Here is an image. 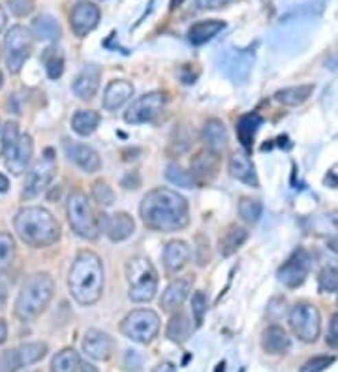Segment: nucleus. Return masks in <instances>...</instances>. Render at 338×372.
<instances>
[{
    "mask_svg": "<svg viewBox=\"0 0 338 372\" xmlns=\"http://www.w3.org/2000/svg\"><path fill=\"white\" fill-rule=\"evenodd\" d=\"M143 224L155 232H181L190 222L188 201L171 188H155L139 205Z\"/></svg>",
    "mask_w": 338,
    "mask_h": 372,
    "instance_id": "nucleus-1",
    "label": "nucleus"
},
{
    "mask_svg": "<svg viewBox=\"0 0 338 372\" xmlns=\"http://www.w3.org/2000/svg\"><path fill=\"white\" fill-rule=\"evenodd\" d=\"M68 286L71 297L83 307H91L100 301L104 294V263L98 254L91 250L78 254L68 274Z\"/></svg>",
    "mask_w": 338,
    "mask_h": 372,
    "instance_id": "nucleus-2",
    "label": "nucleus"
},
{
    "mask_svg": "<svg viewBox=\"0 0 338 372\" xmlns=\"http://www.w3.org/2000/svg\"><path fill=\"white\" fill-rule=\"evenodd\" d=\"M19 239L32 248H47L60 239V224L43 207H23L14 218Z\"/></svg>",
    "mask_w": 338,
    "mask_h": 372,
    "instance_id": "nucleus-3",
    "label": "nucleus"
},
{
    "mask_svg": "<svg viewBox=\"0 0 338 372\" xmlns=\"http://www.w3.org/2000/svg\"><path fill=\"white\" fill-rule=\"evenodd\" d=\"M55 295V282L47 273H36L23 284L15 299V316L21 322H30L47 309Z\"/></svg>",
    "mask_w": 338,
    "mask_h": 372,
    "instance_id": "nucleus-4",
    "label": "nucleus"
},
{
    "mask_svg": "<svg viewBox=\"0 0 338 372\" xmlns=\"http://www.w3.org/2000/svg\"><path fill=\"white\" fill-rule=\"evenodd\" d=\"M128 295L135 303H148L158 292V273L145 256H135L126 263Z\"/></svg>",
    "mask_w": 338,
    "mask_h": 372,
    "instance_id": "nucleus-5",
    "label": "nucleus"
},
{
    "mask_svg": "<svg viewBox=\"0 0 338 372\" xmlns=\"http://www.w3.org/2000/svg\"><path fill=\"white\" fill-rule=\"evenodd\" d=\"M66 212H68V222H70L71 232L76 233V235L87 241L98 239V220L92 215L87 194H83L81 190H74L70 197H68Z\"/></svg>",
    "mask_w": 338,
    "mask_h": 372,
    "instance_id": "nucleus-6",
    "label": "nucleus"
},
{
    "mask_svg": "<svg viewBox=\"0 0 338 372\" xmlns=\"http://www.w3.org/2000/svg\"><path fill=\"white\" fill-rule=\"evenodd\" d=\"M122 335L139 344H148L153 342L160 331V318L155 310L150 309H137L132 310L120 325Z\"/></svg>",
    "mask_w": 338,
    "mask_h": 372,
    "instance_id": "nucleus-7",
    "label": "nucleus"
},
{
    "mask_svg": "<svg viewBox=\"0 0 338 372\" xmlns=\"http://www.w3.org/2000/svg\"><path fill=\"white\" fill-rule=\"evenodd\" d=\"M289 327L301 342L312 344L322 335V314L310 303H297L289 310Z\"/></svg>",
    "mask_w": 338,
    "mask_h": 372,
    "instance_id": "nucleus-8",
    "label": "nucleus"
},
{
    "mask_svg": "<svg viewBox=\"0 0 338 372\" xmlns=\"http://www.w3.org/2000/svg\"><path fill=\"white\" fill-rule=\"evenodd\" d=\"M56 173V156L53 149H45L43 155L34 162V166L28 169L25 186H23V197L32 199L42 194L49 186Z\"/></svg>",
    "mask_w": 338,
    "mask_h": 372,
    "instance_id": "nucleus-9",
    "label": "nucleus"
},
{
    "mask_svg": "<svg viewBox=\"0 0 338 372\" xmlns=\"http://www.w3.org/2000/svg\"><path fill=\"white\" fill-rule=\"evenodd\" d=\"M32 38H34L32 32L21 25H15L8 30L4 51H6V66L10 74H19L23 70L32 51Z\"/></svg>",
    "mask_w": 338,
    "mask_h": 372,
    "instance_id": "nucleus-10",
    "label": "nucleus"
},
{
    "mask_svg": "<svg viewBox=\"0 0 338 372\" xmlns=\"http://www.w3.org/2000/svg\"><path fill=\"white\" fill-rule=\"evenodd\" d=\"M166 106V96L162 92H148L132 102L124 113V120L128 124H145L155 120Z\"/></svg>",
    "mask_w": 338,
    "mask_h": 372,
    "instance_id": "nucleus-11",
    "label": "nucleus"
},
{
    "mask_svg": "<svg viewBox=\"0 0 338 372\" xmlns=\"http://www.w3.org/2000/svg\"><path fill=\"white\" fill-rule=\"evenodd\" d=\"M310 273V258L306 250H297L288 261H284L278 269V281L286 288H299Z\"/></svg>",
    "mask_w": 338,
    "mask_h": 372,
    "instance_id": "nucleus-12",
    "label": "nucleus"
},
{
    "mask_svg": "<svg viewBox=\"0 0 338 372\" xmlns=\"http://www.w3.org/2000/svg\"><path fill=\"white\" fill-rule=\"evenodd\" d=\"M100 17H102L100 8L94 2H87V0L78 2L70 14V25L74 34L78 38H84L87 34H91L92 30L98 27Z\"/></svg>",
    "mask_w": 338,
    "mask_h": 372,
    "instance_id": "nucleus-13",
    "label": "nucleus"
},
{
    "mask_svg": "<svg viewBox=\"0 0 338 372\" xmlns=\"http://www.w3.org/2000/svg\"><path fill=\"white\" fill-rule=\"evenodd\" d=\"M63 149L64 155L68 156V160L83 169L84 173H96L102 168V160H100L98 153L89 145H83V143H78V141L64 140Z\"/></svg>",
    "mask_w": 338,
    "mask_h": 372,
    "instance_id": "nucleus-14",
    "label": "nucleus"
},
{
    "mask_svg": "<svg viewBox=\"0 0 338 372\" xmlns=\"http://www.w3.org/2000/svg\"><path fill=\"white\" fill-rule=\"evenodd\" d=\"M98 228L100 232L106 233L113 243H120V241H126L128 237H132V233L135 232V222L128 212H117L113 217L100 215Z\"/></svg>",
    "mask_w": 338,
    "mask_h": 372,
    "instance_id": "nucleus-15",
    "label": "nucleus"
},
{
    "mask_svg": "<svg viewBox=\"0 0 338 372\" xmlns=\"http://www.w3.org/2000/svg\"><path fill=\"white\" fill-rule=\"evenodd\" d=\"M83 351L89 358L96 359V361H106L113 355L115 351V340L109 337L107 333L100 329H89L83 337Z\"/></svg>",
    "mask_w": 338,
    "mask_h": 372,
    "instance_id": "nucleus-16",
    "label": "nucleus"
},
{
    "mask_svg": "<svg viewBox=\"0 0 338 372\" xmlns=\"http://www.w3.org/2000/svg\"><path fill=\"white\" fill-rule=\"evenodd\" d=\"M32 153H34V141L30 133H23L14 151L4 158L6 160L8 171H12L14 175H23L27 171L28 164L32 160Z\"/></svg>",
    "mask_w": 338,
    "mask_h": 372,
    "instance_id": "nucleus-17",
    "label": "nucleus"
},
{
    "mask_svg": "<svg viewBox=\"0 0 338 372\" xmlns=\"http://www.w3.org/2000/svg\"><path fill=\"white\" fill-rule=\"evenodd\" d=\"M225 74L235 81V83H245L250 76L254 66V53L250 51H233L227 53L224 61Z\"/></svg>",
    "mask_w": 338,
    "mask_h": 372,
    "instance_id": "nucleus-18",
    "label": "nucleus"
},
{
    "mask_svg": "<svg viewBox=\"0 0 338 372\" xmlns=\"http://www.w3.org/2000/svg\"><path fill=\"white\" fill-rule=\"evenodd\" d=\"M227 166H229V173H232L233 179H237V181L248 184L252 188H260V179H258L256 168H254L252 160L248 158L247 153H233L229 156Z\"/></svg>",
    "mask_w": 338,
    "mask_h": 372,
    "instance_id": "nucleus-19",
    "label": "nucleus"
},
{
    "mask_svg": "<svg viewBox=\"0 0 338 372\" xmlns=\"http://www.w3.org/2000/svg\"><path fill=\"white\" fill-rule=\"evenodd\" d=\"M100 78H102V72L98 66H94V64L84 66L74 81V94L79 100H92L100 89Z\"/></svg>",
    "mask_w": 338,
    "mask_h": 372,
    "instance_id": "nucleus-20",
    "label": "nucleus"
},
{
    "mask_svg": "<svg viewBox=\"0 0 338 372\" xmlns=\"http://www.w3.org/2000/svg\"><path fill=\"white\" fill-rule=\"evenodd\" d=\"M190 246L186 245L184 241H169L166 248H164V267H166V271L169 274L179 273L181 269L186 267V263L190 260Z\"/></svg>",
    "mask_w": 338,
    "mask_h": 372,
    "instance_id": "nucleus-21",
    "label": "nucleus"
},
{
    "mask_svg": "<svg viewBox=\"0 0 338 372\" xmlns=\"http://www.w3.org/2000/svg\"><path fill=\"white\" fill-rule=\"evenodd\" d=\"M132 96H134V85L130 81H124V79H117V81H111L106 87L102 106L107 111H115L120 106H124Z\"/></svg>",
    "mask_w": 338,
    "mask_h": 372,
    "instance_id": "nucleus-22",
    "label": "nucleus"
},
{
    "mask_svg": "<svg viewBox=\"0 0 338 372\" xmlns=\"http://www.w3.org/2000/svg\"><path fill=\"white\" fill-rule=\"evenodd\" d=\"M218 164H220L218 155L207 149L203 153H199L197 156H194L190 173L194 175V179H196V183L211 181L212 177L218 173Z\"/></svg>",
    "mask_w": 338,
    "mask_h": 372,
    "instance_id": "nucleus-23",
    "label": "nucleus"
},
{
    "mask_svg": "<svg viewBox=\"0 0 338 372\" xmlns=\"http://www.w3.org/2000/svg\"><path fill=\"white\" fill-rule=\"evenodd\" d=\"M190 278H177V281L171 282L168 288H166V292L162 294V301H160L162 309L168 310V312L179 309V307L186 301V297L190 295Z\"/></svg>",
    "mask_w": 338,
    "mask_h": 372,
    "instance_id": "nucleus-24",
    "label": "nucleus"
},
{
    "mask_svg": "<svg viewBox=\"0 0 338 372\" xmlns=\"http://www.w3.org/2000/svg\"><path fill=\"white\" fill-rule=\"evenodd\" d=\"M261 346L263 350L271 353V355H280V353H286L291 346V340H289L288 333L280 325H269L267 329L263 331L261 335Z\"/></svg>",
    "mask_w": 338,
    "mask_h": 372,
    "instance_id": "nucleus-25",
    "label": "nucleus"
},
{
    "mask_svg": "<svg viewBox=\"0 0 338 372\" xmlns=\"http://www.w3.org/2000/svg\"><path fill=\"white\" fill-rule=\"evenodd\" d=\"M203 141L209 151L218 155L227 145V130L220 119H209L203 124Z\"/></svg>",
    "mask_w": 338,
    "mask_h": 372,
    "instance_id": "nucleus-26",
    "label": "nucleus"
},
{
    "mask_svg": "<svg viewBox=\"0 0 338 372\" xmlns=\"http://www.w3.org/2000/svg\"><path fill=\"white\" fill-rule=\"evenodd\" d=\"M30 32L40 42H56L60 38V34H63L58 21L53 15L47 14L36 17L34 21H32V27H30Z\"/></svg>",
    "mask_w": 338,
    "mask_h": 372,
    "instance_id": "nucleus-27",
    "label": "nucleus"
},
{
    "mask_svg": "<svg viewBox=\"0 0 338 372\" xmlns=\"http://www.w3.org/2000/svg\"><path fill=\"white\" fill-rule=\"evenodd\" d=\"M225 28L224 21L218 19H209V21H199L192 25L188 30V40L192 45H203V43L211 42L214 36H218Z\"/></svg>",
    "mask_w": 338,
    "mask_h": 372,
    "instance_id": "nucleus-28",
    "label": "nucleus"
},
{
    "mask_svg": "<svg viewBox=\"0 0 338 372\" xmlns=\"http://www.w3.org/2000/svg\"><path fill=\"white\" fill-rule=\"evenodd\" d=\"M261 124H263V117L260 113H247L237 120V138L247 151L252 149L254 138H256V132L260 130Z\"/></svg>",
    "mask_w": 338,
    "mask_h": 372,
    "instance_id": "nucleus-29",
    "label": "nucleus"
},
{
    "mask_svg": "<svg viewBox=\"0 0 338 372\" xmlns=\"http://www.w3.org/2000/svg\"><path fill=\"white\" fill-rule=\"evenodd\" d=\"M312 92H314V85H297V87H288V89H282V91L276 92L275 100L282 106L297 107L304 104L312 96Z\"/></svg>",
    "mask_w": 338,
    "mask_h": 372,
    "instance_id": "nucleus-30",
    "label": "nucleus"
},
{
    "mask_svg": "<svg viewBox=\"0 0 338 372\" xmlns=\"http://www.w3.org/2000/svg\"><path fill=\"white\" fill-rule=\"evenodd\" d=\"M248 239V232L240 226H232L227 232L220 237L218 241V250L224 258H229L233 254L239 250L240 246L245 245Z\"/></svg>",
    "mask_w": 338,
    "mask_h": 372,
    "instance_id": "nucleus-31",
    "label": "nucleus"
},
{
    "mask_svg": "<svg viewBox=\"0 0 338 372\" xmlns=\"http://www.w3.org/2000/svg\"><path fill=\"white\" fill-rule=\"evenodd\" d=\"M192 335V322L190 318L183 314V312H177L171 316L168 323V329H166V337L171 340V342H177V344H183L186 342Z\"/></svg>",
    "mask_w": 338,
    "mask_h": 372,
    "instance_id": "nucleus-32",
    "label": "nucleus"
},
{
    "mask_svg": "<svg viewBox=\"0 0 338 372\" xmlns=\"http://www.w3.org/2000/svg\"><path fill=\"white\" fill-rule=\"evenodd\" d=\"M100 127V113L92 111V109H79L76 111V115L71 117V130L81 135V138H87L91 133L96 132V128Z\"/></svg>",
    "mask_w": 338,
    "mask_h": 372,
    "instance_id": "nucleus-33",
    "label": "nucleus"
},
{
    "mask_svg": "<svg viewBox=\"0 0 338 372\" xmlns=\"http://www.w3.org/2000/svg\"><path fill=\"white\" fill-rule=\"evenodd\" d=\"M17 361H19V366H28L34 365L38 361H42L45 355H47V344L45 342H27V344H21L17 350Z\"/></svg>",
    "mask_w": 338,
    "mask_h": 372,
    "instance_id": "nucleus-34",
    "label": "nucleus"
},
{
    "mask_svg": "<svg viewBox=\"0 0 338 372\" xmlns=\"http://www.w3.org/2000/svg\"><path fill=\"white\" fill-rule=\"evenodd\" d=\"M81 369V359L74 348H64L51 361V372H78Z\"/></svg>",
    "mask_w": 338,
    "mask_h": 372,
    "instance_id": "nucleus-35",
    "label": "nucleus"
},
{
    "mask_svg": "<svg viewBox=\"0 0 338 372\" xmlns=\"http://www.w3.org/2000/svg\"><path fill=\"white\" fill-rule=\"evenodd\" d=\"M166 177H168L169 183L177 184V186H183V188H194L197 184L190 171L181 168L179 164H169L168 169H166Z\"/></svg>",
    "mask_w": 338,
    "mask_h": 372,
    "instance_id": "nucleus-36",
    "label": "nucleus"
},
{
    "mask_svg": "<svg viewBox=\"0 0 338 372\" xmlns=\"http://www.w3.org/2000/svg\"><path fill=\"white\" fill-rule=\"evenodd\" d=\"M43 64H45V72H47L49 79H58L64 74V56L58 50L45 51Z\"/></svg>",
    "mask_w": 338,
    "mask_h": 372,
    "instance_id": "nucleus-37",
    "label": "nucleus"
},
{
    "mask_svg": "<svg viewBox=\"0 0 338 372\" xmlns=\"http://www.w3.org/2000/svg\"><path fill=\"white\" fill-rule=\"evenodd\" d=\"M15 258V241L10 233H0V274L6 273Z\"/></svg>",
    "mask_w": 338,
    "mask_h": 372,
    "instance_id": "nucleus-38",
    "label": "nucleus"
},
{
    "mask_svg": "<svg viewBox=\"0 0 338 372\" xmlns=\"http://www.w3.org/2000/svg\"><path fill=\"white\" fill-rule=\"evenodd\" d=\"M261 212H263V204H261L260 199H250V197L240 199L239 215L245 222H248V224H256V222L260 220Z\"/></svg>",
    "mask_w": 338,
    "mask_h": 372,
    "instance_id": "nucleus-39",
    "label": "nucleus"
},
{
    "mask_svg": "<svg viewBox=\"0 0 338 372\" xmlns=\"http://www.w3.org/2000/svg\"><path fill=\"white\" fill-rule=\"evenodd\" d=\"M19 138H21L19 135V124L15 120H8L6 124L2 127V156L4 158L14 151Z\"/></svg>",
    "mask_w": 338,
    "mask_h": 372,
    "instance_id": "nucleus-40",
    "label": "nucleus"
},
{
    "mask_svg": "<svg viewBox=\"0 0 338 372\" xmlns=\"http://www.w3.org/2000/svg\"><path fill=\"white\" fill-rule=\"evenodd\" d=\"M317 288L322 294H337L338 292V269L324 267L317 276Z\"/></svg>",
    "mask_w": 338,
    "mask_h": 372,
    "instance_id": "nucleus-41",
    "label": "nucleus"
},
{
    "mask_svg": "<svg viewBox=\"0 0 338 372\" xmlns=\"http://www.w3.org/2000/svg\"><path fill=\"white\" fill-rule=\"evenodd\" d=\"M92 197L98 201L100 207H111L113 201H115V192L107 183L104 181H98L92 186Z\"/></svg>",
    "mask_w": 338,
    "mask_h": 372,
    "instance_id": "nucleus-42",
    "label": "nucleus"
},
{
    "mask_svg": "<svg viewBox=\"0 0 338 372\" xmlns=\"http://www.w3.org/2000/svg\"><path fill=\"white\" fill-rule=\"evenodd\" d=\"M333 363H335V355H316V358L308 359V361L299 369V372H324L327 371Z\"/></svg>",
    "mask_w": 338,
    "mask_h": 372,
    "instance_id": "nucleus-43",
    "label": "nucleus"
},
{
    "mask_svg": "<svg viewBox=\"0 0 338 372\" xmlns=\"http://www.w3.org/2000/svg\"><path fill=\"white\" fill-rule=\"evenodd\" d=\"M192 314H194V322L199 327L203 323V318L207 314V297L203 292H196L192 295Z\"/></svg>",
    "mask_w": 338,
    "mask_h": 372,
    "instance_id": "nucleus-44",
    "label": "nucleus"
},
{
    "mask_svg": "<svg viewBox=\"0 0 338 372\" xmlns=\"http://www.w3.org/2000/svg\"><path fill=\"white\" fill-rule=\"evenodd\" d=\"M8 8H10V12L17 15V17H25V15L32 14L34 0H8Z\"/></svg>",
    "mask_w": 338,
    "mask_h": 372,
    "instance_id": "nucleus-45",
    "label": "nucleus"
},
{
    "mask_svg": "<svg viewBox=\"0 0 338 372\" xmlns=\"http://www.w3.org/2000/svg\"><path fill=\"white\" fill-rule=\"evenodd\" d=\"M229 0H192L196 10H216V8L225 6Z\"/></svg>",
    "mask_w": 338,
    "mask_h": 372,
    "instance_id": "nucleus-46",
    "label": "nucleus"
},
{
    "mask_svg": "<svg viewBox=\"0 0 338 372\" xmlns=\"http://www.w3.org/2000/svg\"><path fill=\"white\" fill-rule=\"evenodd\" d=\"M329 342L338 344V312L331 318V323H329Z\"/></svg>",
    "mask_w": 338,
    "mask_h": 372,
    "instance_id": "nucleus-47",
    "label": "nucleus"
},
{
    "mask_svg": "<svg viewBox=\"0 0 338 372\" xmlns=\"http://www.w3.org/2000/svg\"><path fill=\"white\" fill-rule=\"evenodd\" d=\"M325 184H329V186H338V166H335V168L327 173V177H325Z\"/></svg>",
    "mask_w": 338,
    "mask_h": 372,
    "instance_id": "nucleus-48",
    "label": "nucleus"
},
{
    "mask_svg": "<svg viewBox=\"0 0 338 372\" xmlns=\"http://www.w3.org/2000/svg\"><path fill=\"white\" fill-rule=\"evenodd\" d=\"M153 372H175V365L169 363V361H164V363H158Z\"/></svg>",
    "mask_w": 338,
    "mask_h": 372,
    "instance_id": "nucleus-49",
    "label": "nucleus"
},
{
    "mask_svg": "<svg viewBox=\"0 0 338 372\" xmlns=\"http://www.w3.org/2000/svg\"><path fill=\"white\" fill-rule=\"evenodd\" d=\"M8 340V323L4 320H0V346Z\"/></svg>",
    "mask_w": 338,
    "mask_h": 372,
    "instance_id": "nucleus-50",
    "label": "nucleus"
},
{
    "mask_svg": "<svg viewBox=\"0 0 338 372\" xmlns=\"http://www.w3.org/2000/svg\"><path fill=\"white\" fill-rule=\"evenodd\" d=\"M8 190H10V181L4 173H0V194H4Z\"/></svg>",
    "mask_w": 338,
    "mask_h": 372,
    "instance_id": "nucleus-51",
    "label": "nucleus"
},
{
    "mask_svg": "<svg viewBox=\"0 0 338 372\" xmlns=\"http://www.w3.org/2000/svg\"><path fill=\"white\" fill-rule=\"evenodd\" d=\"M6 23H8V15H6V12H4V8L0 6V32L6 28Z\"/></svg>",
    "mask_w": 338,
    "mask_h": 372,
    "instance_id": "nucleus-52",
    "label": "nucleus"
},
{
    "mask_svg": "<svg viewBox=\"0 0 338 372\" xmlns=\"http://www.w3.org/2000/svg\"><path fill=\"white\" fill-rule=\"evenodd\" d=\"M327 246H329V250H333L335 254H338V235L337 237H333V239L327 241Z\"/></svg>",
    "mask_w": 338,
    "mask_h": 372,
    "instance_id": "nucleus-53",
    "label": "nucleus"
},
{
    "mask_svg": "<svg viewBox=\"0 0 338 372\" xmlns=\"http://www.w3.org/2000/svg\"><path fill=\"white\" fill-rule=\"evenodd\" d=\"M4 305H6V288L0 284V310L4 309Z\"/></svg>",
    "mask_w": 338,
    "mask_h": 372,
    "instance_id": "nucleus-54",
    "label": "nucleus"
},
{
    "mask_svg": "<svg viewBox=\"0 0 338 372\" xmlns=\"http://www.w3.org/2000/svg\"><path fill=\"white\" fill-rule=\"evenodd\" d=\"M91 366L92 365H83V372H96V371H92Z\"/></svg>",
    "mask_w": 338,
    "mask_h": 372,
    "instance_id": "nucleus-55",
    "label": "nucleus"
},
{
    "mask_svg": "<svg viewBox=\"0 0 338 372\" xmlns=\"http://www.w3.org/2000/svg\"><path fill=\"white\" fill-rule=\"evenodd\" d=\"M2 85H4V78H2V72H0V89H2Z\"/></svg>",
    "mask_w": 338,
    "mask_h": 372,
    "instance_id": "nucleus-56",
    "label": "nucleus"
}]
</instances>
